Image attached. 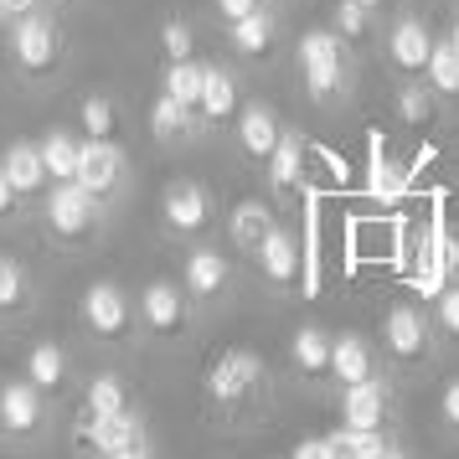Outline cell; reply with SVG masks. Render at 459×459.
Returning a JSON list of instances; mask_svg holds the SVG:
<instances>
[{"instance_id": "cell-2", "label": "cell", "mask_w": 459, "mask_h": 459, "mask_svg": "<svg viewBox=\"0 0 459 459\" xmlns=\"http://www.w3.org/2000/svg\"><path fill=\"white\" fill-rule=\"evenodd\" d=\"M269 393V372H264V356L258 351H222L207 367V403L222 418H253L264 408Z\"/></svg>"}, {"instance_id": "cell-46", "label": "cell", "mask_w": 459, "mask_h": 459, "mask_svg": "<svg viewBox=\"0 0 459 459\" xmlns=\"http://www.w3.org/2000/svg\"><path fill=\"white\" fill-rule=\"evenodd\" d=\"M0 387H5V382H0Z\"/></svg>"}, {"instance_id": "cell-25", "label": "cell", "mask_w": 459, "mask_h": 459, "mask_svg": "<svg viewBox=\"0 0 459 459\" xmlns=\"http://www.w3.org/2000/svg\"><path fill=\"white\" fill-rule=\"evenodd\" d=\"M423 83L438 93L444 108H459V47L449 42V37L434 42V57H429V67H423Z\"/></svg>"}, {"instance_id": "cell-10", "label": "cell", "mask_w": 459, "mask_h": 459, "mask_svg": "<svg viewBox=\"0 0 459 459\" xmlns=\"http://www.w3.org/2000/svg\"><path fill=\"white\" fill-rule=\"evenodd\" d=\"M134 299H129L114 279H99V284H88L83 294V325L93 335H104V341H119V335H129V325H134Z\"/></svg>"}, {"instance_id": "cell-36", "label": "cell", "mask_w": 459, "mask_h": 459, "mask_svg": "<svg viewBox=\"0 0 459 459\" xmlns=\"http://www.w3.org/2000/svg\"><path fill=\"white\" fill-rule=\"evenodd\" d=\"M438 423H444L449 438H459V377H449V382L438 387Z\"/></svg>"}, {"instance_id": "cell-18", "label": "cell", "mask_w": 459, "mask_h": 459, "mask_svg": "<svg viewBox=\"0 0 459 459\" xmlns=\"http://www.w3.org/2000/svg\"><path fill=\"white\" fill-rule=\"evenodd\" d=\"M279 134H284V125H279V114H273L269 104H243V114H238V150H243L248 160L269 166Z\"/></svg>"}, {"instance_id": "cell-35", "label": "cell", "mask_w": 459, "mask_h": 459, "mask_svg": "<svg viewBox=\"0 0 459 459\" xmlns=\"http://www.w3.org/2000/svg\"><path fill=\"white\" fill-rule=\"evenodd\" d=\"M160 52H166L170 63H186L191 52H196L191 26H186V22H166V26H160Z\"/></svg>"}, {"instance_id": "cell-40", "label": "cell", "mask_w": 459, "mask_h": 459, "mask_svg": "<svg viewBox=\"0 0 459 459\" xmlns=\"http://www.w3.org/2000/svg\"><path fill=\"white\" fill-rule=\"evenodd\" d=\"M16 202H22V191L11 186V176H5V166H0V217H5V212L16 207Z\"/></svg>"}, {"instance_id": "cell-29", "label": "cell", "mask_w": 459, "mask_h": 459, "mask_svg": "<svg viewBox=\"0 0 459 459\" xmlns=\"http://www.w3.org/2000/svg\"><path fill=\"white\" fill-rule=\"evenodd\" d=\"M26 377L42 387V393H57L67 377V351L57 346V341H42V346H31V356H26Z\"/></svg>"}, {"instance_id": "cell-23", "label": "cell", "mask_w": 459, "mask_h": 459, "mask_svg": "<svg viewBox=\"0 0 459 459\" xmlns=\"http://www.w3.org/2000/svg\"><path fill=\"white\" fill-rule=\"evenodd\" d=\"M269 228H273V207L264 202V196H243V202H232V212H228V238L238 243V248L253 258V248L269 238Z\"/></svg>"}, {"instance_id": "cell-37", "label": "cell", "mask_w": 459, "mask_h": 459, "mask_svg": "<svg viewBox=\"0 0 459 459\" xmlns=\"http://www.w3.org/2000/svg\"><path fill=\"white\" fill-rule=\"evenodd\" d=\"M290 459H335V449H331V438H299L290 449Z\"/></svg>"}, {"instance_id": "cell-7", "label": "cell", "mask_w": 459, "mask_h": 459, "mask_svg": "<svg viewBox=\"0 0 459 459\" xmlns=\"http://www.w3.org/2000/svg\"><path fill=\"white\" fill-rule=\"evenodd\" d=\"M341 423H346V429H397V382H393V372L341 387Z\"/></svg>"}, {"instance_id": "cell-3", "label": "cell", "mask_w": 459, "mask_h": 459, "mask_svg": "<svg viewBox=\"0 0 459 459\" xmlns=\"http://www.w3.org/2000/svg\"><path fill=\"white\" fill-rule=\"evenodd\" d=\"M382 356H387V367L393 372H423V367H434L438 356V331H434V315L429 305H418V299H397L393 310L382 315Z\"/></svg>"}, {"instance_id": "cell-41", "label": "cell", "mask_w": 459, "mask_h": 459, "mask_svg": "<svg viewBox=\"0 0 459 459\" xmlns=\"http://www.w3.org/2000/svg\"><path fill=\"white\" fill-rule=\"evenodd\" d=\"M26 11H37V0H0V16H11V22H22Z\"/></svg>"}, {"instance_id": "cell-45", "label": "cell", "mask_w": 459, "mask_h": 459, "mask_svg": "<svg viewBox=\"0 0 459 459\" xmlns=\"http://www.w3.org/2000/svg\"><path fill=\"white\" fill-rule=\"evenodd\" d=\"M361 5H372L377 16H382V11H387V5H393V0H361Z\"/></svg>"}, {"instance_id": "cell-15", "label": "cell", "mask_w": 459, "mask_h": 459, "mask_svg": "<svg viewBox=\"0 0 459 459\" xmlns=\"http://www.w3.org/2000/svg\"><path fill=\"white\" fill-rule=\"evenodd\" d=\"M331 356H335V335L325 331V325L305 320V325L290 335V367H294V377H305V382H331Z\"/></svg>"}, {"instance_id": "cell-43", "label": "cell", "mask_w": 459, "mask_h": 459, "mask_svg": "<svg viewBox=\"0 0 459 459\" xmlns=\"http://www.w3.org/2000/svg\"><path fill=\"white\" fill-rule=\"evenodd\" d=\"M387 459H418V455H413V449H408V444H403V438H397L393 449H387Z\"/></svg>"}, {"instance_id": "cell-21", "label": "cell", "mask_w": 459, "mask_h": 459, "mask_svg": "<svg viewBox=\"0 0 459 459\" xmlns=\"http://www.w3.org/2000/svg\"><path fill=\"white\" fill-rule=\"evenodd\" d=\"M331 31H335L346 47H351V52H367V47L382 37V16H377L372 5H361V0H335Z\"/></svg>"}, {"instance_id": "cell-32", "label": "cell", "mask_w": 459, "mask_h": 459, "mask_svg": "<svg viewBox=\"0 0 459 459\" xmlns=\"http://www.w3.org/2000/svg\"><path fill=\"white\" fill-rule=\"evenodd\" d=\"M429 315H434V331L444 346H455L459 351V284H444V290L434 294V305H429Z\"/></svg>"}, {"instance_id": "cell-16", "label": "cell", "mask_w": 459, "mask_h": 459, "mask_svg": "<svg viewBox=\"0 0 459 459\" xmlns=\"http://www.w3.org/2000/svg\"><path fill=\"white\" fill-rule=\"evenodd\" d=\"M253 264H258V273H264V284L290 290L294 279H299V238H294L290 228H279V222H273L269 238L253 248Z\"/></svg>"}, {"instance_id": "cell-24", "label": "cell", "mask_w": 459, "mask_h": 459, "mask_svg": "<svg viewBox=\"0 0 459 459\" xmlns=\"http://www.w3.org/2000/svg\"><path fill=\"white\" fill-rule=\"evenodd\" d=\"M202 125V114L191 104H181V99H170L166 88L155 93V104H150V134L155 140H166V145H176V140H186L191 129Z\"/></svg>"}, {"instance_id": "cell-39", "label": "cell", "mask_w": 459, "mask_h": 459, "mask_svg": "<svg viewBox=\"0 0 459 459\" xmlns=\"http://www.w3.org/2000/svg\"><path fill=\"white\" fill-rule=\"evenodd\" d=\"M377 176H382V181H377V191H382V196H397V191H403V170H397V166H382Z\"/></svg>"}, {"instance_id": "cell-6", "label": "cell", "mask_w": 459, "mask_h": 459, "mask_svg": "<svg viewBox=\"0 0 459 459\" xmlns=\"http://www.w3.org/2000/svg\"><path fill=\"white\" fill-rule=\"evenodd\" d=\"M99 222H104V196H93L78 181H57L52 186V196H47V228L57 232V238L83 243V238L99 232Z\"/></svg>"}, {"instance_id": "cell-11", "label": "cell", "mask_w": 459, "mask_h": 459, "mask_svg": "<svg viewBox=\"0 0 459 459\" xmlns=\"http://www.w3.org/2000/svg\"><path fill=\"white\" fill-rule=\"evenodd\" d=\"M78 444H83V449H88L93 459L119 455V449H129V444H145V418L134 413V408H125V413H104V418L83 413Z\"/></svg>"}, {"instance_id": "cell-31", "label": "cell", "mask_w": 459, "mask_h": 459, "mask_svg": "<svg viewBox=\"0 0 459 459\" xmlns=\"http://www.w3.org/2000/svg\"><path fill=\"white\" fill-rule=\"evenodd\" d=\"M170 93V99H181V104H191L196 114H202V88H207V67L196 63V57H186V63H170L166 67V83H160Z\"/></svg>"}, {"instance_id": "cell-17", "label": "cell", "mask_w": 459, "mask_h": 459, "mask_svg": "<svg viewBox=\"0 0 459 459\" xmlns=\"http://www.w3.org/2000/svg\"><path fill=\"white\" fill-rule=\"evenodd\" d=\"M228 42H232L238 57L264 63V57L273 52V42H279V11H273V5H258V11H248V16L228 22Z\"/></svg>"}, {"instance_id": "cell-26", "label": "cell", "mask_w": 459, "mask_h": 459, "mask_svg": "<svg viewBox=\"0 0 459 459\" xmlns=\"http://www.w3.org/2000/svg\"><path fill=\"white\" fill-rule=\"evenodd\" d=\"M305 155H310L305 134H299V129H284V134H279V145H273V155H269V181H273V186H279V191L299 186V176H305Z\"/></svg>"}, {"instance_id": "cell-34", "label": "cell", "mask_w": 459, "mask_h": 459, "mask_svg": "<svg viewBox=\"0 0 459 459\" xmlns=\"http://www.w3.org/2000/svg\"><path fill=\"white\" fill-rule=\"evenodd\" d=\"M22 299H26V273H22V264L0 253V310H16Z\"/></svg>"}, {"instance_id": "cell-13", "label": "cell", "mask_w": 459, "mask_h": 459, "mask_svg": "<svg viewBox=\"0 0 459 459\" xmlns=\"http://www.w3.org/2000/svg\"><path fill=\"white\" fill-rule=\"evenodd\" d=\"M181 284H186L191 305H217L232 290V264L217 248H191L186 269H181Z\"/></svg>"}, {"instance_id": "cell-5", "label": "cell", "mask_w": 459, "mask_h": 459, "mask_svg": "<svg viewBox=\"0 0 459 459\" xmlns=\"http://www.w3.org/2000/svg\"><path fill=\"white\" fill-rule=\"evenodd\" d=\"M434 26L423 22L418 11H403L393 16V26L382 31V63L393 67L397 78H423V67L434 57Z\"/></svg>"}, {"instance_id": "cell-47", "label": "cell", "mask_w": 459, "mask_h": 459, "mask_svg": "<svg viewBox=\"0 0 459 459\" xmlns=\"http://www.w3.org/2000/svg\"><path fill=\"white\" fill-rule=\"evenodd\" d=\"M455 5H459V0H455Z\"/></svg>"}, {"instance_id": "cell-22", "label": "cell", "mask_w": 459, "mask_h": 459, "mask_svg": "<svg viewBox=\"0 0 459 459\" xmlns=\"http://www.w3.org/2000/svg\"><path fill=\"white\" fill-rule=\"evenodd\" d=\"M238 78L228 67H207V88H202V125L207 129H222V125H238Z\"/></svg>"}, {"instance_id": "cell-20", "label": "cell", "mask_w": 459, "mask_h": 459, "mask_svg": "<svg viewBox=\"0 0 459 459\" xmlns=\"http://www.w3.org/2000/svg\"><path fill=\"white\" fill-rule=\"evenodd\" d=\"M42 423V387L26 377V382H5L0 387V429L5 434H31Z\"/></svg>"}, {"instance_id": "cell-30", "label": "cell", "mask_w": 459, "mask_h": 459, "mask_svg": "<svg viewBox=\"0 0 459 459\" xmlns=\"http://www.w3.org/2000/svg\"><path fill=\"white\" fill-rule=\"evenodd\" d=\"M129 408V382L119 372H99L88 382V397H83V413L104 418V413H125Z\"/></svg>"}, {"instance_id": "cell-42", "label": "cell", "mask_w": 459, "mask_h": 459, "mask_svg": "<svg viewBox=\"0 0 459 459\" xmlns=\"http://www.w3.org/2000/svg\"><path fill=\"white\" fill-rule=\"evenodd\" d=\"M104 459H155V455H150V444H129V449H119V455H104Z\"/></svg>"}, {"instance_id": "cell-44", "label": "cell", "mask_w": 459, "mask_h": 459, "mask_svg": "<svg viewBox=\"0 0 459 459\" xmlns=\"http://www.w3.org/2000/svg\"><path fill=\"white\" fill-rule=\"evenodd\" d=\"M444 37H449V42L459 47V11H455V16H449V31H444Z\"/></svg>"}, {"instance_id": "cell-28", "label": "cell", "mask_w": 459, "mask_h": 459, "mask_svg": "<svg viewBox=\"0 0 459 459\" xmlns=\"http://www.w3.org/2000/svg\"><path fill=\"white\" fill-rule=\"evenodd\" d=\"M78 155H83V140H73L67 129H47L42 134V160L52 181H73L78 176Z\"/></svg>"}, {"instance_id": "cell-38", "label": "cell", "mask_w": 459, "mask_h": 459, "mask_svg": "<svg viewBox=\"0 0 459 459\" xmlns=\"http://www.w3.org/2000/svg\"><path fill=\"white\" fill-rule=\"evenodd\" d=\"M212 5H217V16H222V22H238V16H248V11L269 5V0H212Z\"/></svg>"}, {"instance_id": "cell-19", "label": "cell", "mask_w": 459, "mask_h": 459, "mask_svg": "<svg viewBox=\"0 0 459 459\" xmlns=\"http://www.w3.org/2000/svg\"><path fill=\"white\" fill-rule=\"evenodd\" d=\"M393 114L403 129H413V134H423V129H434L438 119H444V104H438V93L423 78H403L393 93Z\"/></svg>"}, {"instance_id": "cell-27", "label": "cell", "mask_w": 459, "mask_h": 459, "mask_svg": "<svg viewBox=\"0 0 459 459\" xmlns=\"http://www.w3.org/2000/svg\"><path fill=\"white\" fill-rule=\"evenodd\" d=\"M5 176H11V186L22 191V196H31V191H42L52 176H47V160H42V145H11L5 150Z\"/></svg>"}, {"instance_id": "cell-9", "label": "cell", "mask_w": 459, "mask_h": 459, "mask_svg": "<svg viewBox=\"0 0 459 459\" xmlns=\"http://www.w3.org/2000/svg\"><path fill=\"white\" fill-rule=\"evenodd\" d=\"M382 372H393L387 356H382V341H372L367 331H335V356H331L335 387H351V382H367V377Z\"/></svg>"}, {"instance_id": "cell-1", "label": "cell", "mask_w": 459, "mask_h": 459, "mask_svg": "<svg viewBox=\"0 0 459 459\" xmlns=\"http://www.w3.org/2000/svg\"><path fill=\"white\" fill-rule=\"evenodd\" d=\"M294 67H299V83H305V93H310V104H320V108L351 104V93H356V52L335 37L331 26H315V31L299 37V47H294Z\"/></svg>"}, {"instance_id": "cell-14", "label": "cell", "mask_w": 459, "mask_h": 459, "mask_svg": "<svg viewBox=\"0 0 459 459\" xmlns=\"http://www.w3.org/2000/svg\"><path fill=\"white\" fill-rule=\"evenodd\" d=\"M125 150L119 140H83V155H78V186H88L93 196H114L119 181H125Z\"/></svg>"}, {"instance_id": "cell-4", "label": "cell", "mask_w": 459, "mask_h": 459, "mask_svg": "<svg viewBox=\"0 0 459 459\" xmlns=\"http://www.w3.org/2000/svg\"><path fill=\"white\" fill-rule=\"evenodd\" d=\"M134 310L155 341H181L191 331V294L186 284H170V279H150L145 290L134 294Z\"/></svg>"}, {"instance_id": "cell-8", "label": "cell", "mask_w": 459, "mask_h": 459, "mask_svg": "<svg viewBox=\"0 0 459 459\" xmlns=\"http://www.w3.org/2000/svg\"><path fill=\"white\" fill-rule=\"evenodd\" d=\"M217 217V202L202 181H176V186L160 196V222H166L170 238H202Z\"/></svg>"}, {"instance_id": "cell-12", "label": "cell", "mask_w": 459, "mask_h": 459, "mask_svg": "<svg viewBox=\"0 0 459 459\" xmlns=\"http://www.w3.org/2000/svg\"><path fill=\"white\" fill-rule=\"evenodd\" d=\"M11 47H16V63H22V73H52L57 67V52H63V42H57V26L47 22L42 11H26L22 22H16V31H11Z\"/></svg>"}, {"instance_id": "cell-33", "label": "cell", "mask_w": 459, "mask_h": 459, "mask_svg": "<svg viewBox=\"0 0 459 459\" xmlns=\"http://www.w3.org/2000/svg\"><path fill=\"white\" fill-rule=\"evenodd\" d=\"M83 134H88V140H114V134H119L114 99H104V93H88V99H83Z\"/></svg>"}]
</instances>
